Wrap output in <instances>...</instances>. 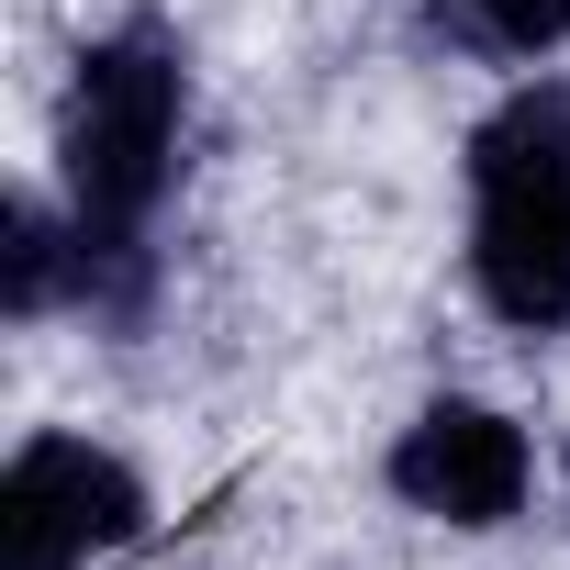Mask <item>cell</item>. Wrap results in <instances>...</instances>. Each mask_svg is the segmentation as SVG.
Masks as SVG:
<instances>
[{
    "mask_svg": "<svg viewBox=\"0 0 570 570\" xmlns=\"http://www.w3.org/2000/svg\"><path fill=\"white\" fill-rule=\"evenodd\" d=\"M392 492L414 514H448V525H503L525 503V436L481 403H425L392 448Z\"/></svg>",
    "mask_w": 570,
    "mask_h": 570,
    "instance_id": "277c9868",
    "label": "cell"
},
{
    "mask_svg": "<svg viewBox=\"0 0 570 570\" xmlns=\"http://www.w3.org/2000/svg\"><path fill=\"white\" fill-rule=\"evenodd\" d=\"M68 268H79V246H68V235L23 202V213H12V314H23V325L57 303V279H68Z\"/></svg>",
    "mask_w": 570,
    "mask_h": 570,
    "instance_id": "5b68a950",
    "label": "cell"
},
{
    "mask_svg": "<svg viewBox=\"0 0 570 570\" xmlns=\"http://www.w3.org/2000/svg\"><path fill=\"white\" fill-rule=\"evenodd\" d=\"M459 12H470V35L503 46V57H548V46L570 35V0H459Z\"/></svg>",
    "mask_w": 570,
    "mask_h": 570,
    "instance_id": "8992f818",
    "label": "cell"
},
{
    "mask_svg": "<svg viewBox=\"0 0 570 570\" xmlns=\"http://www.w3.org/2000/svg\"><path fill=\"white\" fill-rule=\"evenodd\" d=\"M179 46L168 35H112L79 57V101H68V190L79 224H146L168 168H179Z\"/></svg>",
    "mask_w": 570,
    "mask_h": 570,
    "instance_id": "7a4b0ae2",
    "label": "cell"
},
{
    "mask_svg": "<svg viewBox=\"0 0 570 570\" xmlns=\"http://www.w3.org/2000/svg\"><path fill=\"white\" fill-rule=\"evenodd\" d=\"M470 268L503 325H570V90H525L470 135Z\"/></svg>",
    "mask_w": 570,
    "mask_h": 570,
    "instance_id": "6da1fadb",
    "label": "cell"
},
{
    "mask_svg": "<svg viewBox=\"0 0 570 570\" xmlns=\"http://www.w3.org/2000/svg\"><path fill=\"white\" fill-rule=\"evenodd\" d=\"M146 525V492L124 459L79 448V436H35L0 481V548L12 570H79L90 548H124Z\"/></svg>",
    "mask_w": 570,
    "mask_h": 570,
    "instance_id": "3957f363",
    "label": "cell"
}]
</instances>
